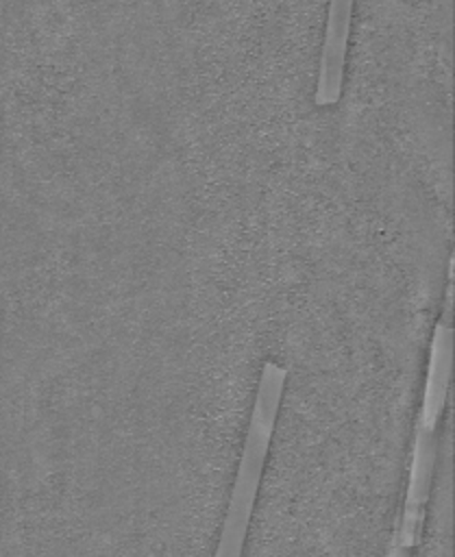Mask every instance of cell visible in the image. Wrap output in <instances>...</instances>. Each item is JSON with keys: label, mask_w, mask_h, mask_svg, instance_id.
Instances as JSON below:
<instances>
[{"label": "cell", "mask_w": 455, "mask_h": 557, "mask_svg": "<svg viewBox=\"0 0 455 557\" xmlns=\"http://www.w3.org/2000/svg\"><path fill=\"white\" fill-rule=\"evenodd\" d=\"M287 370L274 361H266L261 368L257 396L250 413V426L246 433L239 468L233 483V494L229 500L224 527L220 533V544L216 555H239L244 548L257 487L261 481L263 463L268 457V446L272 440Z\"/></svg>", "instance_id": "6da1fadb"}, {"label": "cell", "mask_w": 455, "mask_h": 557, "mask_svg": "<svg viewBox=\"0 0 455 557\" xmlns=\"http://www.w3.org/2000/svg\"><path fill=\"white\" fill-rule=\"evenodd\" d=\"M433 461H435V431H429L416 422L409 485H407L403 513L394 529L392 546L388 548L390 555H405L420 542L422 527H425V507L431 492Z\"/></svg>", "instance_id": "7a4b0ae2"}, {"label": "cell", "mask_w": 455, "mask_h": 557, "mask_svg": "<svg viewBox=\"0 0 455 557\" xmlns=\"http://www.w3.org/2000/svg\"><path fill=\"white\" fill-rule=\"evenodd\" d=\"M451 363H453V259L448 265V285L444 296L442 318L433 329L427 383L422 394V405L418 411V424L435 431L446 405V392L451 381Z\"/></svg>", "instance_id": "3957f363"}, {"label": "cell", "mask_w": 455, "mask_h": 557, "mask_svg": "<svg viewBox=\"0 0 455 557\" xmlns=\"http://www.w3.org/2000/svg\"><path fill=\"white\" fill-rule=\"evenodd\" d=\"M353 2L355 0H329L327 26H324V39H322V52H320L318 85H316V94H313V102L318 107H331L342 96Z\"/></svg>", "instance_id": "277c9868"}]
</instances>
